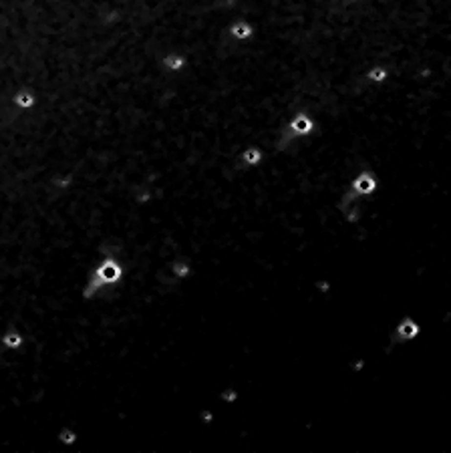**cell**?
<instances>
[{
	"instance_id": "obj_3",
	"label": "cell",
	"mask_w": 451,
	"mask_h": 453,
	"mask_svg": "<svg viewBox=\"0 0 451 453\" xmlns=\"http://www.w3.org/2000/svg\"><path fill=\"white\" fill-rule=\"evenodd\" d=\"M310 129V121L306 119V117H300V119H296V123H294V131H298V133H306Z\"/></svg>"
},
{
	"instance_id": "obj_1",
	"label": "cell",
	"mask_w": 451,
	"mask_h": 453,
	"mask_svg": "<svg viewBox=\"0 0 451 453\" xmlns=\"http://www.w3.org/2000/svg\"><path fill=\"white\" fill-rule=\"evenodd\" d=\"M119 274H121V270H119V266H117L113 260H109V262H105L101 268L97 270V280H99V284H105V282H115L117 278H119Z\"/></svg>"
},
{
	"instance_id": "obj_2",
	"label": "cell",
	"mask_w": 451,
	"mask_h": 453,
	"mask_svg": "<svg viewBox=\"0 0 451 453\" xmlns=\"http://www.w3.org/2000/svg\"><path fill=\"white\" fill-rule=\"evenodd\" d=\"M375 188V179L373 175H361L357 181H355V190L361 192V194H371Z\"/></svg>"
}]
</instances>
